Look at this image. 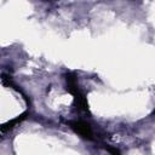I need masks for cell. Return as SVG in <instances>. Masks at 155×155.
Wrapping results in <instances>:
<instances>
[{
	"label": "cell",
	"mask_w": 155,
	"mask_h": 155,
	"mask_svg": "<svg viewBox=\"0 0 155 155\" xmlns=\"http://www.w3.org/2000/svg\"><path fill=\"white\" fill-rule=\"evenodd\" d=\"M65 82H67V87H65L67 91L69 93H71L74 97V103L76 105V109L85 111V113H90L87 99H86L85 94L79 88L76 75L74 73H67L65 74Z\"/></svg>",
	"instance_id": "obj_1"
},
{
	"label": "cell",
	"mask_w": 155,
	"mask_h": 155,
	"mask_svg": "<svg viewBox=\"0 0 155 155\" xmlns=\"http://www.w3.org/2000/svg\"><path fill=\"white\" fill-rule=\"evenodd\" d=\"M69 126H70V128H71L75 133L80 134L82 138L88 139V140H92V139H93L92 128H91V126H90L86 121H82V120L69 121Z\"/></svg>",
	"instance_id": "obj_2"
},
{
	"label": "cell",
	"mask_w": 155,
	"mask_h": 155,
	"mask_svg": "<svg viewBox=\"0 0 155 155\" xmlns=\"http://www.w3.org/2000/svg\"><path fill=\"white\" fill-rule=\"evenodd\" d=\"M28 115H29V113H28V111H24V113H22L19 116H17V117H15V119H12V120H10V121H7V122L0 125V132H8V131L12 130L13 127H16L18 124H21L22 121H24Z\"/></svg>",
	"instance_id": "obj_3"
},
{
	"label": "cell",
	"mask_w": 155,
	"mask_h": 155,
	"mask_svg": "<svg viewBox=\"0 0 155 155\" xmlns=\"http://www.w3.org/2000/svg\"><path fill=\"white\" fill-rule=\"evenodd\" d=\"M44 1H54V0H44Z\"/></svg>",
	"instance_id": "obj_4"
}]
</instances>
